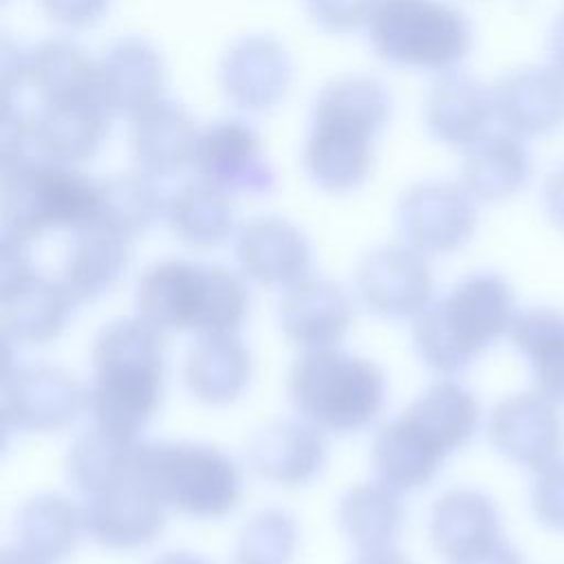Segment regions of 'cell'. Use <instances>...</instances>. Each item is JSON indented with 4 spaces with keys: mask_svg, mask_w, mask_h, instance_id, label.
Returning <instances> with one entry per match:
<instances>
[{
    "mask_svg": "<svg viewBox=\"0 0 564 564\" xmlns=\"http://www.w3.org/2000/svg\"><path fill=\"white\" fill-rule=\"evenodd\" d=\"M42 11L59 26L66 29H88L97 24L106 11L110 0H37Z\"/></svg>",
    "mask_w": 564,
    "mask_h": 564,
    "instance_id": "obj_40",
    "label": "cell"
},
{
    "mask_svg": "<svg viewBox=\"0 0 564 564\" xmlns=\"http://www.w3.org/2000/svg\"><path fill=\"white\" fill-rule=\"evenodd\" d=\"M198 128L189 110L161 99L130 119V145L137 170L152 178H167L192 167Z\"/></svg>",
    "mask_w": 564,
    "mask_h": 564,
    "instance_id": "obj_25",
    "label": "cell"
},
{
    "mask_svg": "<svg viewBox=\"0 0 564 564\" xmlns=\"http://www.w3.org/2000/svg\"><path fill=\"white\" fill-rule=\"evenodd\" d=\"M35 95V104L101 93L97 59L68 37H51L26 48L24 90Z\"/></svg>",
    "mask_w": 564,
    "mask_h": 564,
    "instance_id": "obj_32",
    "label": "cell"
},
{
    "mask_svg": "<svg viewBox=\"0 0 564 564\" xmlns=\"http://www.w3.org/2000/svg\"><path fill=\"white\" fill-rule=\"evenodd\" d=\"M247 460L267 482L282 487L308 485L326 463L324 432L304 419L275 421L251 438Z\"/></svg>",
    "mask_w": 564,
    "mask_h": 564,
    "instance_id": "obj_24",
    "label": "cell"
},
{
    "mask_svg": "<svg viewBox=\"0 0 564 564\" xmlns=\"http://www.w3.org/2000/svg\"><path fill=\"white\" fill-rule=\"evenodd\" d=\"M77 304L62 278H48L33 267L26 242L2 236L0 328L4 344H51L68 326Z\"/></svg>",
    "mask_w": 564,
    "mask_h": 564,
    "instance_id": "obj_9",
    "label": "cell"
},
{
    "mask_svg": "<svg viewBox=\"0 0 564 564\" xmlns=\"http://www.w3.org/2000/svg\"><path fill=\"white\" fill-rule=\"evenodd\" d=\"M293 77L284 44L267 33H249L229 44L218 64V84L229 104L245 112L275 108Z\"/></svg>",
    "mask_w": 564,
    "mask_h": 564,
    "instance_id": "obj_17",
    "label": "cell"
},
{
    "mask_svg": "<svg viewBox=\"0 0 564 564\" xmlns=\"http://www.w3.org/2000/svg\"><path fill=\"white\" fill-rule=\"evenodd\" d=\"M516 315L509 280L496 271H474L414 317L412 344L430 370L460 375L511 333Z\"/></svg>",
    "mask_w": 564,
    "mask_h": 564,
    "instance_id": "obj_3",
    "label": "cell"
},
{
    "mask_svg": "<svg viewBox=\"0 0 564 564\" xmlns=\"http://www.w3.org/2000/svg\"><path fill=\"white\" fill-rule=\"evenodd\" d=\"M531 152L511 132H487L463 150L460 185L485 203L516 196L531 178Z\"/></svg>",
    "mask_w": 564,
    "mask_h": 564,
    "instance_id": "obj_28",
    "label": "cell"
},
{
    "mask_svg": "<svg viewBox=\"0 0 564 564\" xmlns=\"http://www.w3.org/2000/svg\"><path fill=\"white\" fill-rule=\"evenodd\" d=\"M352 564H412L403 553L397 549H381V551H366L359 553Z\"/></svg>",
    "mask_w": 564,
    "mask_h": 564,
    "instance_id": "obj_44",
    "label": "cell"
},
{
    "mask_svg": "<svg viewBox=\"0 0 564 564\" xmlns=\"http://www.w3.org/2000/svg\"><path fill=\"white\" fill-rule=\"evenodd\" d=\"M540 394L564 405V311L535 306L516 315L509 333Z\"/></svg>",
    "mask_w": 564,
    "mask_h": 564,
    "instance_id": "obj_35",
    "label": "cell"
},
{
    "mask_svg": "<svg viewBox=\"0 0 564 564\" xmlns=\"http://www.w3.org/2000/svg\"><path fill=\"white\" fill-rule=\"evenodd\" d=\"M165 203L167 198L156 187V178L139 170L115 174L99 181V203L93 223L134 240L159 218H165Z\"/></svg>",
    "mask_w": 564,
    "mask_h": 564,
    "instance_id": "obj_36",
    "label": "cell"
},
{
    "mask_svg": "<svg viewBox=\"0 0 564 564\" xmlns=\"http://www.w3.org/2000/svg\"><path fill=\"white\" fill-rule=\"evenodd\" d=\"M542 207L553 227L564 231V163L551 170L542 185Z\"/></svg>",
    "mask_w": 564,
    "mask_h": 564,
    "instance_id": "obj_41",
    "label": "cell"
},
{
    "mask_svg": "<svg viewBox=\"0 0 564 564\" xmlns=\"http://www.w3.org/2000/svg\"><path fill=\"white\" fill-rule=\"evenodd\" d=\"M134 471L167 509L194 520L225 518L242 496L234 458L198 441H141Z\"/></svg>",
    "mask_w": 564,
    "mask_h": 564,
    "instance_id": "obj_7",
    "label": "cell"
},
{
    "mask_svg": "<svg viewBox=\"0 0 564 564\" xmlns=\"http://www.w3.org/2000/svg\"><path fill=\"white\" fill-rule=\"evenodd\" d=\"M97 68L99 90L112 117L132 119L165 99L167 66L145 37H119L97 59Z\"/></svg>",
    "mask_w": 564,
    "mask_h": 564,
    "instance_id": "obj_21",
    "label": "cell"
},
{
    "mask_svg": "<svg viewBox=\"0 0 564 564\" xmlns=\"http://www.w3.org/2000/svg\"><path fill=\"white\" fill-rule=\"evenodd\" d=\"M533 518L551 529L564 531V460H555L535 471L529 494Z\"/></svg>",
    "mask_w": 564,
    "mask_h": 564,
    "instance_id": "obj_38",
    "label": "cell"
},
{
    "mask_svg": "<svg viewBox=\"0 0 564 564\" xmlns=\"http://www.w3.org/2000/svg\"><path fill=\"white\" fill-rule=\"evenodd\" d=\"M112 112L101 93L73 95L35 104L29 110L35 154L64 165H79L101 148Z\"/></svg>",
    "mask_w": 564,
    "mask_h": 564,
    "instance_id": "obj_18",
    "label": "cell"
},
{
    "mask_svg": "<svg viewBox=\"0 0 564 564\" xmlns=\"http://www.w3.org/2000/svg\"><path fill=\"white\" fill-rule=\"evenodd\" d=\"M139 436H128L93 423L75 436L66 452V478L86 498L134 471Z\"/></svg>",
    "mask_w": 564,
    "mask_h": 564,
    "instance_id": "obj_31",
    "label": "cell"
},
{
    "mask_svg": "<svg viewBox=\"0 0 564 564\" xmlns=\"http://www.w3.org/2000/svg\"><path fill=\"white\" fill-rule=\"evenodd\" d=\"M394 220L405 245L425 256H445L474 238L478 209L460 183L421 181L401 194Z\"/></svg>",
    "mask_w": 564,
    "mask_h": 564,
    "instance_id": "obj_12",
    "label": "cell"
},
{
    "mask_svg": "<svg viewBox=\"0 0 564 564\" xmlns=\"http://www.w3.org/2000/svg\"><path fill=\"white\" fill-rule=\"evenodd\" d=\"M392 115L388 86L361 73L328 79L315 95L302 148L306 176L328 194L359 189L375 167L377 139Z\"/></svg>",
    "mask_w": 564,
    "mask_h": 564,
    "instance_id": "obj_1",
    "label": "cell"
},
{
    "mask_svg": "<svg viewBox=\"0 0 564 564\" xmlns=\"http://www.w3.org/2000/svg\"><path fill=\"white\" fill-rule=\"evenodd\" d=\"M300 542L297 518L280 507L260 509L240 529L231 564H291Z\"/></svg>",
    "mask_w": 564,
    "mask_h": 564,
    "instance_id": "obj_37",
    "label": "cell"
},
{
    "mask_svg": "<svg viewBox=\"0 0 564 564\" xmlns=\"http://www.w3.org/2000/svg\"><path fill=\"white\" fill-rule=\"evenodd\" d=\"M494 117L491 90L458 73L441 75L423 101V123L427 132L438 143L458 150H467L487 134Z\"/></svg>",
    "mask_w": 564,
    "mask_h": 564,
    "instance_id": "obj_26",
    "label": "cell"
},
{
    "mask_svg": "<svg viewBox=\"0 0 564 564\" xmlns=\"http://www.w3.org/2000/svg\"><path fill=\"white\" fill-rule=\"evenodd\" d=\"M549 57H551V66L560 75H564V11L557 15L549 33Z\"/></svg>",
    "mask_w": 564,
    "mask_h": 564,
    "instance_id": "obj_42",
    "label": "cell"
},
{
    "mask_svg": "<svg viewBox=\"0 0 564 564\" xmlns=\"http://www.w3.org/2000/svg\"><path fill=\"white\" fill-rule=\"evenodd\" d=\"M15 546L42 564L70 557L84 531V511L70 498L53 491L24 500L13 522Z\"/></svg>",
    "mask_w": 564,
    "mask_h": 564,
    "instance_id": "obj_30",
    "label": "cell"
},
{
    "mask_svg": "<svg viewBox=\"0 0 564 564\" xmlns=\"http://www.w3.org/2000/svg\"><path fill=\"white\" fill-rule=\"evenodd\" d=\"M99 181L77 165L24 154L2 163V236L31 245L46 231H77L95 220Z\"/></svg>",
    "mask_w": 564,
    "mask_h": 564,
    "instance_id": "obj_6",
    "label": "cell"
},
{
    "mask_svg": "<svg viewBox=\"0 0 564 564\" xmlns=\"http://www.w3.org/2000/svg\"><path fill=\"white\" fill-rule=\"evenodd\" d=\"M430 540L449 564H471L505 540L500 511L480 489H447L432 505Z\"/></svg>",
    "mask_w": 564,
    "mask_h": 564,
    "instance_id": "obj_20",
    "label": "cell"
},
{
    "mask_svg": "<svg viewBox=\"0 0 564 564\" xmlns=\"http://www.w3.org/2000/svg\"><path fill=\"white\" fill-rule=\"evenodd\" d=\"M0 564H42L40 560L26 555L24 551H20L18 546H11V549H4L2 551V557H0Z\"/></svg>",
    "mask_w": 564,
    "mask_h": 564,
    "instance_id": "obj_46",
    "label": "cell"
},
{
    "mask_svg": "<svg viewBox=\"0 0 564 564\" xmlns=\"http://www.w3.org/2000/svg\"><path fill=\"white\" fill-rule=\"evenodd\" d=\"M165 223L189 247H218L236 231L231 196L203 178L183 183L167 196Z\"/></svg>",
    "mask_w": 564,
    "mask_h": 564,
    "instance_id": "obj_33",
    "label": "cell"
},
{
    "mask_svg": "<svg viewBox=\"0 0 564 564\" xmlns=\"http://www.w3.org/2000/svg\"><path fill=\"white\" fill-rule=\"evenodd\" d=\"M234 253L240 273L262 286H284L304 280L311 271V242L289 218L264 214L238 227Z\"/></svg>",
    "mask_w": 564,
    "mask_h": 564,
    "instance_id": "obj_19",
    "label": "cell"
},
{
    "mask_svg": "<svg viewBox=\"0 0 564 564\" xmlns=\"http://www.w3.org/2000/svg\"><path fill=\"white\" fill-rule=\"evenodd\" d=\"M471 564H524V560L513 544L502 540L489 555H485Z\"/></svg>",
    "mask_w": 564,
    "mask_h": 564,
    "instance_id": "obj_43",
    "label": "cell"
},
{
    "mask_svg": "<svg viewBox=\"0 0 564 564\" xmlns=\"http://www.w3.org/2000/svg\"><path fill=\"white\" fill-rule=\"evenodd\" d=\"M377 4L379 0H304L308 18L330 33L366 29Z\"/></svg>",
    "mask_w": 564,
    "mask_h": 564,
    "instance_id": "obj_39",
    "label": "cell"
},
{
    "mask_svg": "<svg viewBox=\"0 0 564 564\" xmlns=\"http://www.w3.org/2000/svg\"><path fill=\"white\" fill-rule=\"evenodd\" d=\"M150 564H209V562L189 551H167L154 557Z\"/></svg>",
    "mask_w": 564,
    "mask_h": 564,
    "instance_id": "obj_45",
    "label": "cell"
},
{
    "mask_svg": "<svg viewBox=\"0 0 564 564\" xmlns=\"http://www.w3.org/2000/svg\"><path fill=\"white\" fill-rule=\"evenodd\" d=\"M494 115L507 132L546 137L564 123V75L553 66H524L491 88Z\"/></svg>",
    "mask_w": 564,
    "mask_h": 564,
    "instance_id": "obj_22",
    "label": "cell"
},
{
    "mask_svg": "<svg viewBox=\"0 0 564 564\" xmlns=\"http://www.w3.org/2000/svg\"><path fill=\"white\" fill-rule=\"evenodd\" d=\"M251 372V352L238 333L196 335L183 364L187 392L205 405H229L240 399Z\"/></svg>",
    "mask_w": 564,
    "mask_h": 564,
    "instance_id": "obj_27",
    "label": "cell"
},
{
    "mask_svg": "<svg viewBox=\"0 0 564 564\" xmlns=\"http://www.w3.org/2000/svg\"><path fill=\"white\" fill-rule=\"evenodd\" d=\"M487 436L507 460L540 471L555 463L564 447V423L557 403L538 390L500 399L487 419Z\"/></svg>",
    "mask_w": 564,
    "mask_h": 564,
    "instance_id": "obj_15",
    "label": "cell"
},
{
    "mask_svg": "<svg viewBox=\"0 0 564 564\" xmlns=\"http://www.w3.org/2000/svg\"><path fill=\"white\" fill-rule=\"evenodd\" d=\"M88 412L93 423L139 436L165 388L163 333L139 315L108 322L90 348Z\"/></svg>",
    "mask_w": 564,
    "mask_h": 564,
    "instance_id": "obj_2",
    "label": "cell"
},
{
    "mask_svg": "<svg viewBox=\"0 0 564 564\" xmlns=\"http://www.w3.org/2000/svg\"><path fill=\"white\" fill-rule=\"evenodd\" d=\"M84 531L112 551H132L152 544L165 529L167 507L132 471V476L84 498Z\"/></svg>",
    "mask_w": 564,
    "mask_h": 564,
    "instance_id": "obj_16",
    "label": "cell"
},
{
    "mask_svg": "<svg viewBox=\"0 0 564 564\" xmlns=\"http://www.w3.org/2000/svg\"><path fill=\"white\" fill-rule=\"evenodd\" d=\"M458 449L452 432L416 397L375 434L372 467L377 480L408 494L430 485L447 456Z\"/></svg>",
    "mask_w": 564,
    "mask_h": 564,
    "instance_id": "obj_10",
    "label": "cell"
},
{
    "mask_svg": "<svg viewBox=\"0 0 564 564\" xmlns=\"http://www.w3.org/2000/svg\"><path fill=\"white\" fill-rule=\"evenodd\" d=\"M192 170L229 196H264L275 170L258 132L242 119H218L198 132Z\"/></svg>",
    "mask_w": 564,
    "mask_h": 564,
    "instance_id": "obj_13",
    "label": "cell"
},
{
    "mask_svg": "<svg viewBox=\"0 0 564 564\" xmlns=\"http://www.w3.org/2000/svg\"><path fill=\"white\" fill-rule=\"evenodd\" d=\"M289 399L324 434H355L372 425L386 403V375L366 357L337 346L304 350L289 368Z\"/></svg>",
    "mask_w": 564,
    "mask_h": 564,
    "instance_id": "obj_5",
    "label": "cell"
},
{
    "mask_svg": "<svg viewBox=\"0 0 564 564\" xmlns=\"http://www.w3.org/2000/svg\"><path fill=\"white\" fill-rule=\"evenodd\" d=\"M2 423L24 434L68 430L88 410V386L53 364H13L4 368L0 388Z\"/></svg>",
    "mask_w": 564,
    "mask_h": 564,
    "instance_id": "obj_11",
    "label": "cell"
},
{
    "mask_svg": "<svg viewBox=\"0 0 564 564\" xmlns=\"http://www.w3.org/2000/svg\"><path fill=\"white\" fill-rule=\"evenodd\" d=\"M355 289L364 306L386 319H414L432 302L434 278L425 253L410 245H383L361 256Z\"/></svg>",
    "mask_w": 564,
    "mask_h": 564,
    "instance_id": "obj_14",
    "label": "cell"
},
{
    "mask_svg": "<svg viewBox=\"0 0 564 564\" xmlns=\"http://www.w3.org/2000/svg\"><path fill=\"white\" fill-rule=\"evenodd\" d=\"M366 33L379 59L438 75L452 73L474 42L469 18L449 0H379Z\"/></svg>",
    "mask_w": 564,
    "mask_h": 564,
    "instance_id": "obj_8",
    "label": "cell"
},
{
    "mask_svg": "<svg viewBox=\"0 0 564 564\" xmlns=\"http://www.w3.org/2000/svg\"><path fill=\"white\" fill-rule=\"evenodd\" d=\"M245 280L216 262L165 258L141 273L137 315L161 333H238L251 304Z\"/></svg>",
    "mask_w": 564,
    "mask_h": 564,
    "instance_id": "obj_4",
    "label": "cell"
},
{
    "mask_svg": "<svg viewBox=\"0 0 564 564\" xmlns=\"http://www.w3.org/2000/svg\"><path fill=\"white\" fill-rule=\"evenodd\" d=\"M403 520L405 509L399 491L381 480L348 487L337 505V524L359 553L390 549Z\"/></svg>",
    "mask_w": 564,
    "mask_h": 564,
    "instance_id": "obj_34",
    "label": "cell"
},
{
    "mask_svg": "<svg viewBox=\"0 0 564 564\" xmlns=\"http://www.w3.org/2000/svg\"><path fill=\"white\" fill-rule=\"evenodd\" d=\"M278 315L291 344L304 350L330 348L352 324V300L339 284L306 275L284 291Z\"/></svg>",
    "mask_w": 564,
    "mask_h": 564,
    "instance_id": "obj_23",
    "label": "cell"
},
{
    "mask_svg": "<svg viewBox=\"0 0 564 564\" xmlns=\"http://www.w3.org/2000/svg\"><path fill=\"white\" fill-rule=\"evenodd\" d=\"M130 242L97 223L73 231L59 278L79 304L95 302L121 280L130 262Z\"/></svg>",
    "mask_w": 564,
    "mask_h": 564,
    "instance_id": "obj_29",
    "label": "cell"
}]
</instances>
